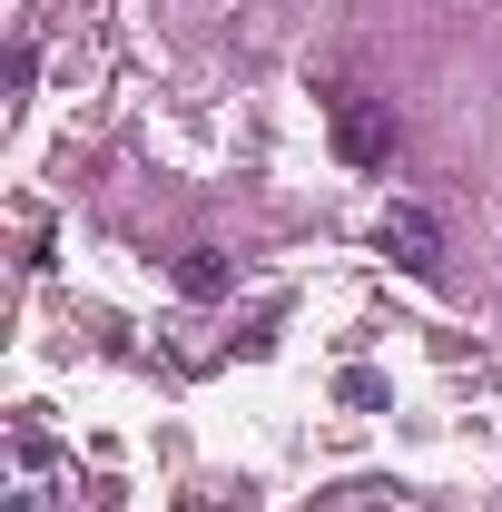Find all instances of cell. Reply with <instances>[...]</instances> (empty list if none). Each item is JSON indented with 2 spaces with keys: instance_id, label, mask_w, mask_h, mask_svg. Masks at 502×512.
<instances>
[{
  "instance_id": "1",
  "label": "cell",
  "mask_w": 502,
  "mask_h": 512,
  "mask_svg": "<svg viewBox=\"0 0 502 512\" xmlns=\"http://www.w3.org/2000/svg\"><path fill=\"white\" fill-rule=\"evenodd\" d=\"M335 148H345L355 168H384V158H394V99L345 89V99H335Z\"/></svg>"
},
{
  "instance_id": "4",
  "label": "cell",
  "mask_w": 502,
  "mask_h": 512,
  "mask_svg": "<svg viewBox=\"0 0 502 512\" xmlns=\"http://www.w3.org/2000/svg\"><path fill=\"white\" fill-rule=\"evenodd\" d=\"M178 296L217 306V296H227V256H217V247H188V256H178Z\"/></svg>"
},
{
  "instance_id": "3",
  "label": "cell",
  "mask_w": 502,
  "mask_h": 512,
  "mask_svg": "<svg viewBox=\"0 0 502 512\" xmlns=\"http://www.w3.org/2000/svg\"><path fill=\"white\" fill-rule=\"evenodd\" d=\"M375 247L394 256L404 276H443V227H434V217H424V207H384Z\"/></svg>"
},
{
  "instance_id": "2",
  "label": "cell",
  "mask_w": 502,
  "mask_h": 512,
  "mask_svg": "<svg viewBox=\"0 0 502 512\" xmlns=\"http://www.w3.org/2000/svg\"><path fill=\"white\" fill-rule=\"evenodd\" d=\"M60 503V453L40 444V424L10 434V512H50Z\"/></svg>"
}]
</instances>
